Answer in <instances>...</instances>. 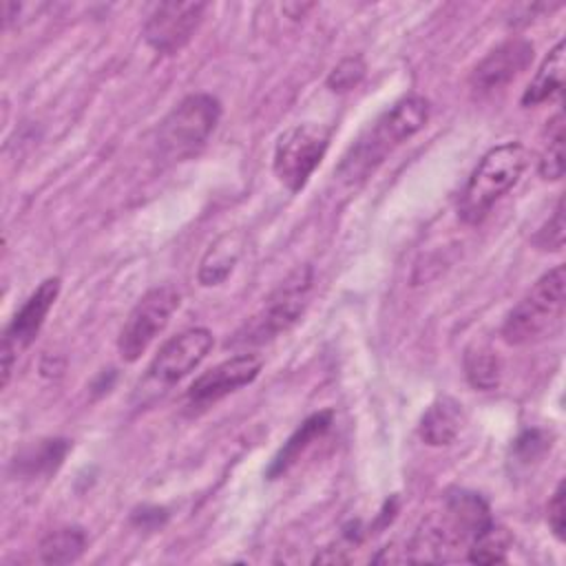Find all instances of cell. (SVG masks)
I'll list each match as a JSON object with an SVG mask.
<instances>
[{"mask_svg":"<svg viewBox=\"0 0 566 566\" xmlns=\"http://www.w3.org/2000/svg\"><path fill=\"white\" fill-rule=\"evenodd\" d=\"M564 113L557 111L548 122V139L539 157V175L557 181L564 177Z\"/></svg>","mask_w":566,"mask_h":566,"instance_id":"44dd1931","label":"cell"},{"mask_svg":"<svg viewBox=\"0 0 566 566\" xmlns=\"http://www.w3.org/2000/svg\"><path fill=\"white\" fill-rule=\"evenodd\" d=\"M365 75V62L363 57L358 55H352V57H345L340 60L332 73L327 75V86L336 93H345V91H352Z\"/></svg>","mask_w":566,"mask_h":566,"instance_id":"603a6c76","label":"cell"},{"mask_svg":"<svg viewBox=\"0 0 566 566\" xmlns=\"http://www.w3.org/2000/svg\"><path fill=\"white\" fill-rule=\"evenodd\" d=\"M86 548V533L80 526H62L46 533L40 542V559L44 564H71Z\"/></svg>","mask_w":566,"mask_h":566,"instance_id":"ac0fdd59","label":"cell"},{"mask_svg":"<svg viewBox=\"0 0 566 566\" xmlns=\"http://www.w3.org/2000/svg\"><path fill=\"white\" fill-rule=\"evenodd\" d=\"M513 544L511 533L500 526L489 522L473 539L469 546V562L473 564H500L506 559V553Z\"/></svg>","mask_w":566,"mask_h":566,"instance_id":"d6986e66","label":"cell"},{"mask_svg":"<svg viewBox=\"0 0 566 566\" xmlns=\"http://www.w3.org/2000/svg\"><path fill=\"white\" fill-rule=\"evenodd\" d=\"M179 301H181L179 290L166 283L148 290L135 303L117 338L119 356L126 363H135L150 347V343L166 329V325L170 323V316L179 307Z\"/></svg>","mask_w":566,"mask_h":566,"instance_id":"52a82bcc","label":"cell"},{"mask_svg":"<svg viewBox=\"0 0 566 566\" xmlns=\"http://www.w3.org/2000/svg\"><path fill=\"white\" fill-rule=\"evenodd\" d=\"M312 268L301 265L290 272L281 285L268 296L265 305L234 334L232 345H261L287 332L303 314L312 292Z\"/></svg>","mask_w":566,"mask_h":566,"instance_id":"5b68a950","label":"cell"},{"mask_svg":"<svg viewBox=\"0 0 566 566\" xmlns=\"http://www.w3.org/2000/svg\"><path fill=\"white\" fill-rule=\"evenodd\" d=\"M464 374L467 380L482 391L495 389L502 378V365L500 358L489 347H469L464 354Z\"/></svg>","mask_w":566,"mask_h":566,"instance_id":"ffe728a7","label":"cell"},{"mask_svg":"<svg viewBox=\"0 0 566 566\" xmlns=\"http://www.w3.org/2000/svg\"><path fill=\"white\" fill-rule=\"evenodd\" d=\"M329 128L314 122L294 124L283 130L274 146V175L290 190L298 192L323 161L329 146Z\"/></svg>","mask_w":566,"mask_h":566,"instance_id":"8992f818","label":"cell"},{"mask_svg":"<svg viewBox=\"0 0 566 566\" xmlns=\"http://www.w3.org/2000/svg\"><path fill=\"white\" fill-rule=\"evenodd\" d=\"M221 117V104L208 93L184 97L157 128V150L164 159L181 161L197 155Z\"/></svg>","mask_w":566,"mask_h":566,"instance_id":"277c9868","label":"cell"},{"mask_svg":"<svg viewBox=\"0 0 566 566\" xmlns=\"http://www.w3.org/2000/svg\"><path fill=\"white\" fill-rule=\"evenodd\" d=\"M210 347L212 334L206 327H192L172 336L148 365L144 382L150 385V389H159L181 380L208 356Z\"/></svg>","mask_w":566,"mask_h":566,"instance_id":"ba28073f","label":"cell"},{"mask_svg":"<svg viewBox=\"0 0 566 566\" xmlns=\"http://www.w3.org/2000/svg\"><path fill=\"white\" fill-rule=\"evenodd\" d=\"M241 248H243L241 234L228 232V234L219 237L201 259V265H199L201 285L210 287V285H219L221 281H226L230 276L234 263L241 256Z\"/></svg>","mask_w":566,"mask_h":566,"instance_id":"2e32d148","label":"cell"},{"mask_svg":"<svg viewBox=\"0 0 566 566\" xmlns=\"http://www.w3.org/2000/svg\"><path fill=\"white\" fill-rule=\"evenodd\" d=\"M60 294V279H46L38 285V290L22 303V307L15 312L13 321L2 334V387H7L13 358L20 349L29 347L33 338L38 336L49 310L53 307L55 298Z\"/></svg>","mask_w":566,"mask_h":566,"instance_id":"9c48e42d","label":"cell"},{"mask_svg":"<svg viewBox=\"0 0 566 566\" xmlns=\"http://www.w3.org/2000/svg\"><path fill=\"white\" fill-rule=\"evenodd\" d=\"M464 422L462 405L449 396H442L429 405L420 420V436L431 447L451 444Z\"/></svg>","mask_w":566,"mask_h":566,"instance_id":"4fadbf2b","label":"cell"},{"mask_svg":"<svg viewBox=\"0 0 566 566\" xmlns=\"http://www.w3.org/2000/svg\"><path fill=\"white\" fill-rule=\"evenodd\" d=\"M566 268L555 265L517 301L502 323V338L509 345H528L551 336L564 318Z\"/></svg>","mask_w":566,"mask_h":566,"instance_id":"3957f363","label":"cell"},{"mask_svg":"<svg viewBox=\"0 0 566 566\" xmlns=\"http://www.w3.org/2000/svg\"><path fill=\"white\" fill-rule=\"evenodd\" d=\"M261 371V358L254 354L232 356L212 369L203 371L188 389L190 407H206L219 398L237 391L239 387L252 382Z\"/></svg>","mask_w":566,"mask_h":566,"instance_id":"8fae6325","label":"cell"},{"mask_svg":"<svg viewBox=\"0 0 566 566\" xmlns=\"http://www.w3.org/2000/svg\"><path fill=\"white\" fill-rule=\"evenodd\" d=\"M548 526L553 535L562 542L566 528V506H564V482L557 484L551 502H548Z\"/></svg>","mask_w":566,"mask_h":566,"instance_id":"cb8c5ba5","label":"cell"},{"mask_svg":"<svg viewBox=\"0 0 566 566\" xmlns=\"http://www.w3.org/2000/svg\"><path fill=\"white\" fill-rule=\"evenodd\" d=\"M533 245L544 252H559L564 248V199L557 201L551 219L537 230Z\"/></svg>","mask_w":566,"mask_h":566,"instance_id":"7402d4cb","label":"cell"},{"mask_svg":"<svg viewBox=\"0 0 566 566\" xmlns=\"http://www.w3.org/2000/svg\"><path fill=\"white\" fill-rule=\"evenodd\" d=\"M562 84H564V42L559 40L548 51V55L539 64L535 77L526 86V91L522 95V104L524 106H537V104L551 99L553 95H557Z\"/></svg>","mask_w":566,"mask_h":566,"instance_id":"e0dca14e","label":"cell"},{"mask_svg":"<svg viewBox=\"0 0 566 566\" xmlns=\"http://www.w3.org/2000/svg\"><path fill=\"white\" fill-rule=\"evenodd\" d=\"M533 60V44L513 38L495 46L471 73L469 84L478 93H491L515 80Z\"/></svg>","mask_w":566,"mask_h":566,"instance_id":"7c38bea8","label":"cell"},{"mask_svg":"<svg viewBox=\"0 0 566 566\" xmlns=\"http://www.w3.org/2000/svg\"><path fill=\"white\" fill-rule=\"evenodd\" d=\"M429 119V99L422 95H407L382 113L374 126L349 148L338 175L345 181L365 179L396 146L424 128Z\"/></svg>","mask_w":566,"mask_h":566,"instance_id":"6da1fadb","label":"cell"},{"mask_svg":"<svg viewBox=\"0 0 566 566\" xmlns=\"http://www.w3.org/2000/svg\"><path fill=\"white\" fill-rule=\"evenodd\" d=\"M528 159L531 155L520 142H506L491 148L480 159L460 192V219L469 226L482 223L491 208L520 181L528 166Z\"/></svg>","mask_w":566,"mask_h":566,"instance_id":"7a4b0ae2","label":"cell"},{"mask_svg":"<svg viewBox=\"0 0 566 566\" xmlns=\"http://www.w3.org/2000/svg\"><path fill=\"white\" fill-rule=\"evenodd\" d=\"M544 449H546V440H544V436L539 431H526L515 442V451H517V455L522 460L537 458Z\"/></svg>","mask_w":566,"mask_h":566,"instance_id":"d4e9b609","label":"cell"},{"mask_svg":"<svg viewBox=\"0 0 566 566\" xmlns=\"http://www.w3.org/2000/svg\"><path fill=\"white\" fill-rule=\"evenodd\" d=\"M206 2H161L144 24V40L159 53H177L203 20Z\"/></svg>","mask_w":566,"mask_h":566,"instance_id":"30bf717a","label":"cell"},{"mask_svg":"<svg viewBox=\"0 0 566 566\" xmlns=\"http://www.w3.org/2000/svg\"><path fill=\"white\" fill-rule=\"evenodd\" d=\"M329 424H332V411H318L307 420H303V424L287 438V442L279 449V453L270 462L268 478L274 480L283 475L298 460V455L310 447V442H314L318 436H323L329 429Z\"/></svg>","mask_w":566,"mask_h":566,"instance_id":"5bb4252c","label":"cell"},{"mask_svg":"<svg viewBox=\"0 0 566 566\" xmlns=\"http://www.w3.org/2000/svg\"><path fill=\"white\" fill-rule=\"evenodd\" d=\"M66 451H69V440H64V438L40 440L38 444L24 447L15 455L13 471H15V475H24V478L49 475L62 464Z\"/></svg>","mask_w":566,"mask_h":566,"instance_id":"9a60e30c","label":"cell"}]
</instances>
